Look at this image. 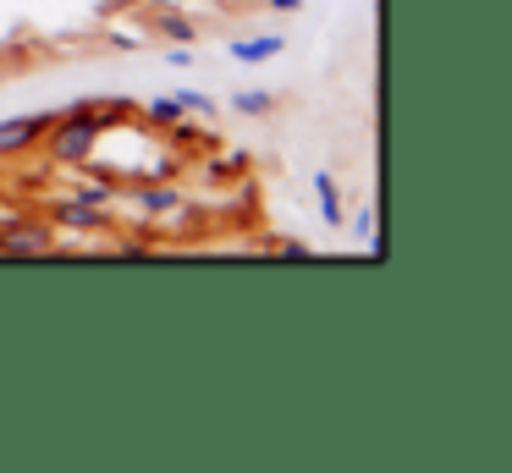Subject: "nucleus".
<instances>
[{
    "label": "nucleus",
    "mask_w": 512,
    "mask_h": 473,
    "mask_svg": "<svg viewBox=\"0 0 512 473\" xmlns=\"http://www.w3.org/2000/svg\"><path fill=\"white\" fill-rule=\"evenodd\" d=\"M111 127L105 121V110H94V105H83V110H72V116H56L50 121V132L39 143H50V154H56L61 165H83L94 154V143H100V132Z\"/></svg>",
    "instance_id": "1"
},
{
    "label": "nucleus",
    "mask_w": 512,
    "mask_h": 473,
    "mask_svg": "<svg viewBox=\"0 0 512 473\" xmlns=\"http://www.w3.org/2000/svg\"><path fill=\"white\" fill-rule=\"evenodd\" d=\"M50 110H34V116H12V121H0V154H23V149H34L39 138L50 132Z\"/></svg>",
    "instance_id": "2"
},
{
    "label": "nucleus",
    "mask_w": 512,
    "mask_h": 473,
    "mask_svg": "<svg viewBox=\"0 0 512 473\" xmlns=\"http://www.w3.org/2000/svg\"><path fill=\"white\" fill-rule=\"evenodd\" d=\"M0 253H50V231L12 220V226H0Z\"/></svg>",
    "instance_id": "3"
},
{
    "label": "nucleus",
    "mask_w": 512,
    "mask_h": 473,
    "mask_svg": "<svg viewBox=\"0 0 512 473\" xmlns=\"http://www.w3.org/2000/svg\"><path fill=\"white\" fill-rule=\"evenodd\" d=\"M226 50H232V61L259 66V61H276V55L287 50V39H281V33H254V39H232Z\"/></svg>",
    "instance_id": "4"
},
{
    "label": "nucleus",
    "mask_w": 512,
    "mask_h": 473,
    "mask_svg": "<svg viewBox=\"0 0 512 473\" xmlns=\"http://www.w3.org/2000/svg\"><path fill=\"white\" fill-rule=\"evenodd\" d=\"M56 220H61V226H78V231H105V226H111V215H105V209L78 204V198H61V204H56Z\"/></svg>",
    "instance_id": "5"
},
{
    "label": "nucleus",
    "mask_w": 512,
    "mask_h": 473,
    "mask_svg": "<svg viewBox=\"0 0 512 473\" xmlns=\"http://www.w3.org/2000/svg\"><path fill=\"white\" fill-rule=\"evenodd\" d=\"M314 198H320V220L336 231V226H342V193H336V176L325 171V165L314 171Z\"/></svg>",
    "instance_id": "6"
},
{
    "label": "nucleus",
    "mask_w": 512,
    "mask_h": 473,
    "mask_svg": "<svg viewBox=\"0 0 512 473\" xmlns=\"http://www.w3.org/2000/svg\"><path fill=\"white\" fill-rule=\"evenodd\" d=\"M138 209H144V215H171V209H182V193L171 182L144 187V193H138Z\"/></svg>",
    "instance_id": "7"
},
{
    "label": "nucleus",
    "mask_w": 512,
    "mask_h": 473,
    "mask_svg": "<svg viewBox=\"0 0 512 473\" xmlns=\"http://www.w3.org/2000/svg\"><path fill=\"white\" fill-rule=\"evenodd\" d=\"M155 28L166 33V39H177V44H193V39H199V28H193L182 11H155Z\"/></svg>",
    "instance_id": "8"
},
{
    "label": "nucleus",
    "mask_w": 512,
    "mask_h": 473,
    "mask_svg": "<svg viewBox=\"0 0 512 473\" xmlns=\"http://www.w3.org/2000/svg\"><path fill=\"white\" fill-rule=\"evenodd\" d=\"M232 105L243 110V116H270V110H276V94H265V88H243Z\"/></svg>",
    "instance_id": "9"
},
{
    "label": "nucleus",
    "mask_w": 512,
    "mask_h": 473,
    "mask_svg": "<svg viewBox=\"0 0 512 473\" xmlns=\"http://www.w3.org/2000/svg\"><path fill=\"white\" fill-rule=\"evenodd\" d=\"M177 105H182V116H204V121L215 116V99H210V94H199V88H182Z\"/></svg>",
    "instance_id": "10"
},
{
    "label": "nucleus",
    "mask_w": 512,
    "mask_h": 473,
    "mask_svg": "<svg viewBox=\"0 0 512 473\" xmlns=\"http://www.w3.org/2000/svg\"><path fill=\"white\" fill-rule=\"evenodd\" d=\"M149 121H160V127H171V121H182V105H177V94H160V99H149Z\"/></svg>",
    "instance_id": "11"
},
{
    "label": "nucleus",
    "mask_w": 512,
    "mask_h": 473,
    "mask_svg": "<svg viewBox=\"0 0 512 473\" xmlns=\"http://www.w3.org/2000/svg\"><path fill=\"white\" fill-rule=\"evenodd\" d=\"M353 231H358L364 242H375V204H364V209L353 215Z\"/></svg>",
    "instance_id": "12"
},
{
    "label": "nucleus",
    "mask_w": 512,
    "mask_h": 473,
    "mask_svg": "<svg viewBox=\"0 0 512 473\" xmlns=\"http://www.w3.org/2000/svg\"><path fill=\"white\" fill-rule=\"evenodd\" d=\"M72 198H78V204H94V209H105V204H111V187H78Z\"/></svg>",
    "instance_id": "13"
},
{
    "label": "nucleus",
    "mask_w": 512,
    "mask_h": 473,
    "mask_svg": "<svg viewBox=\"0 0 512 473\" xmlns=\"http://www.w3.org/2000/svg\"><path fill=\"white\" fill-rule=\"evenodd\" d=\"M270 11H303V0H270Z\"/></svg>",
    "instance_id": "14"
}]
</instances>
